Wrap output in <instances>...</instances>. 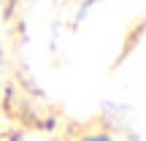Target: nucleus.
<instances>
[{
    "label": "nucleus",
    "instance_id": "1",
    "mask_svg": "<svg viewBox=\"0 0 146 141\" xmlns=\"http://www.w3.org/2000/svg\"><path fill=\"white\" fill-rule=\"evenodd\" d=\"M89 141H111V138H103V136H98V138H89Z\"/></svg>",
    "mask_w": 146,
    "mask_h": 141
}]
</instances>
